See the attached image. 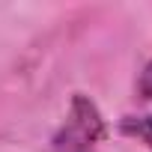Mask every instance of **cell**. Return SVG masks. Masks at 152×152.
<instances>
[{"instance_id":"obj_1","label":"cell","mask_w":152,"mask_h":152,"mask_svg":"<svg viewBox=\"0 0 152 152\" xmlns=\"http://www.w3.org/2000/svg\"><path fill=\"white\" fill-rule=\"evenodd\" d=\"M104 137H107V122L99 104L84 93H75L66 122L51 137V152H96V146Z\"/></svg>"},{"instance_id":"obj_2","label":"cell","mask_w":152,"mask_h":152,"mask_svg":"<svg viewBox=\"0 0 152 152\" xmlns=\"http://www.w3.org/2000/svg\"><path fill=\"white\" fill-rule=\"evenodd\" d=\"M119 131L137 143H143L149 152H152V116H122L119 119Z\"/></svg>"},{"instance_id":"obj_3","label":"cell","mask_w":152,"mask_h":152,"mask_svg":"<svg viewBox=\"0 0 152 152\" xmlns=\"http://www.w3.org/2000/svg\"><path fill=\"white\" fill-rule=\"evenodd\" d=\"M137 96H140L143 102H149V99H152V60L143 66L140 78H137Z\"/></svg>"}]
</instances>
